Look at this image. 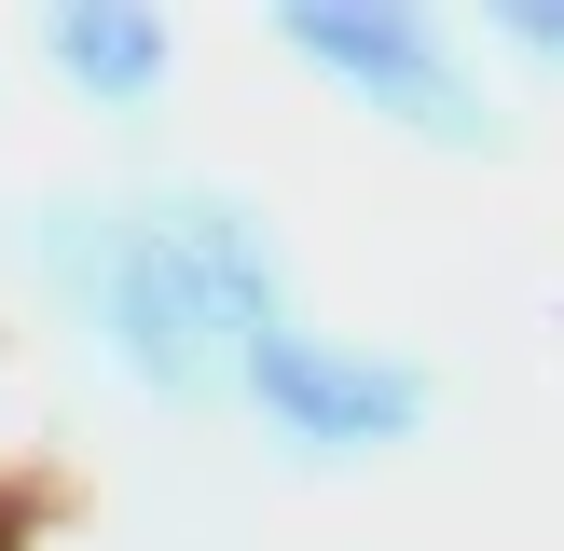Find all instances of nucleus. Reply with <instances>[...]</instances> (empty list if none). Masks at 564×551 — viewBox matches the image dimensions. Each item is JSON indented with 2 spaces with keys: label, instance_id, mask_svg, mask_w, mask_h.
Listing matches in <instances>:
<instances>
[{
  "label": "nucleus",
  "instance_id": "obj_1",
  "mask_svg": "<svg viewBox=\"0 0 564 551\" xmlns=\"http://www.w3.org/2000/svg\"><path fill=\"white\" fill-rule=\"evenodd\" d=\"M0 262H14L152 413H235L248 345L207 317V290H193L180 248L138 220V193H28V207L0 220Z\"/></svg>",
  "mask_w": 564,
  "mask_h": 551
},
{
  "label": "nucleus",
  "instance_id": "obj_2",
  "mask_svg": "<svg viewBox=\"0 0 564 551\" xmlns=\"http://www.w3.org/2000/svg\"><path fill=\"white\" fill-rule=\"evenodd\" d=\"M275 55L317 69L358 125L413 138V152H455V165H496V152H510V110L468 83L455 28L413 14V0H275Z\"/></svg>",
  "mask_w": 564,
  "mask_h": 551
},
{
  "label": "nucleus",
  "instance_id": "obj_3",
  "mask_svg": "<svg viewBox=\"0 0 564 551\" xmlns=\"http://www.w3.org/2000/svg\"><path fill=\"white\" fill-rule=\"evenodd\" d=\"M235 413L262 428L275 468H386V455H413L441 428V372L400 358V345H358L330 317H290V331L248 345Z\"/></svg>",
  "mask_w": 564,
  "mask_h": 551
},
{
  "label": "nucleus",
  "instance_id": "obj_4",
  "mask_svg": "<svg viewBox=\"0 0 564 551\" xmlns=\"http://www.w3.org/2000/svg\"><path fill=\"white\" fill-rule=\"evenodd\" d=\"M138 220L180 248V276L207 290V317L235 331V345H262V331H290V317H303L290 248H275V220L248 207V193H220V180H138Z\"/></svg>",
  "mask_w": 564,
  "mask_h": 551
},
{
  "label": "nucleus",
  "instance_id": "obj_5",
  "mask_svg": "<svg viewBox=\"0 0 564 551\" xmlns=\"http://www.w3.org/2000/svg\"><path fill=\"white\" fill-rule=\"evenodd\" d=\"M42 69L55 97L83 110V125H152L165 83H180V14H152V0H55L42 14Z\"/></svg>",
  "mask_w": 564,
  "mask_h": 551
},
{
  "label": "nucleus",
  "instance_id": "obj_6",
  "mask_svg": "<svg viewBox=\"0 0 564 551\" xmlns=\"http://www.w3.org/2000/svg\"><path fill=\"white\" fill-rule=\"evenodd\" d=\"M482 28H496L510 55H523V69H551V83H564V0H496Z\"/></svg>",
  "mask_w": 564,
  "mask_h": 551
}]
</instances>
